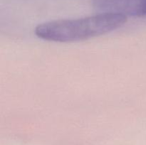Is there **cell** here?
I'll return each mask as SVG.
<instances>
[{"label": "cell", "mask_w": 146, "mask_h": 145, "mask_svg": "<svg viewBox=\"0 0 146 145\" xmlns=\"http://www.w3.org/2000/svg\"><path fill=\"white\" fill-rule=\"evenodd\" d=\"M127 16L115 13L99 14L76 19H63L38 24L35 34L56 42H74L108 34L126 23Z\"/></svg>", "instance_id": "cell-1"}, {"label": "cell", "mask_w": 146, "mask_h": 145, "mask_svg": "<svg viewBox=\"0 0 146 145\" xmlns=\"http://www.w3.org/2000/svg\"><path fill=\"white\" fill-rule=\"evenodd\" d=\"M94 6L102 13H115L125 16H146V0H94Z\"/></svg>", "instance_id": "cell-2"}]
</instances>
